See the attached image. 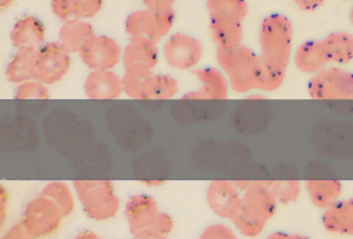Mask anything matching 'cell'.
<instances>
[{
  "mask_svg": "<svg viewBox=\"0 0 353 239\" xmlns=\"http://www.w3.org/2000/svg\"><path fill=\"white\" fill-rule=\"evenodd\" d=\"M278 203L272 181H252L243 191L241 209L232 218V222L243 236H259L276 214Z\"/></svg>",
  "mask_w": 353,
  "mask_h": 239,
  "instance_id": "cell-1",
  "label": "cell"
},
{
  "mask_svg": "<svg viewBox=\"0 0 353 239\" xmlns=\"http://www.w3.org/2000/svg\"><path fill=\"white\" fill-rule=\"evenodd\" d=\"M260 59L266 69L286 74L292 55L293 26L287 16L272 14L259 30Z\"/></svg>",
  "mask_w": 353,
  "mask_h": 239,
  "instance_id": "cell-2",
  "label": "cell"
},
{
  "mask_svg": "<svg viewBox=\"0 0 353 239\" xmlns=\"http://www.w3.org/2000/svg\"><path fill=\"white\" fill-rule=\"evenodd\" d=\"M216 57L233 92L245 94L257 90L262 67L259 54L241 44L233 48L216 47Z\"/></svg>",
  "mask_w": 353,
  "mask_h": 239,
  "instance_id": "cell-3",
  "label": "cell"
},
{
  "mask_svg": "<svg viewBox=\"0 0 353 239\" xmlns=\"http://www.w3.org/2000/svg\"><path fill=\"white\" fill-rule=\"evenodd\" d=\"M76 194L84 214L94 220L114 218L121 207V200L114 185L109 180H75Z\"/></svg>",
  "mask_w": 353,
  "mask_h": 239,
  "instance_id": "cell-4",
  "label": "cell"
},
{
  "mask_svg": "<svg viewBox=\"0 0 353 239\" xmlns=\"http://www.w3.org/2000/svg\"><path fill=\"white\" fill-rule=\"evenodd\" d=\"M174 20L173 8H146L130 14L125 30L130 38L146 39L158 44L170 32Z\"/></svg>",
  "mask_w": 353,
  "mask_h": 239,
  "instance_id": "cell-5",
  "label": "cell"
},
{
  "mask_svg": "<svg viewBox=\"0 0 353 239\" xmlns=\"http://www.w3.org/2000/svg\"><path fill=\"white\" fill-rule=\"evenodd\" d=\"M63 218L57 204L42 195L28 202L22 214L21 222L30 238H42L55 234L61 228Z\"/></svg>",
  "mask_w": 353,
  "mask_h": 239,
  "instance_id": "cell-6",
  "label": "cell"
},
{
  "mask_svg": "<svg viewBox=\"0 0 353 239\" xmlns=\"http://www.w3.org/2000/svg\"><path fill=\"white\" fill-rule=\"evenodd\" d=\"M310 96L318 101H352L353 74L341 67H326L312 76Z\"/></svg>",
  "mask_w": 353,
  "mask_h": 239,
  "instance_id": "cell-7",
  "label": "cell"
},
{
  "mask_svg": "<svg viewBox=\"0 0 353 239\" xmlns=\"http://www.w3.org/2000/svg\"><path fill=\"white\" fill-rule=\"evenodd\" d=\"M82 63L92 71L112 70L123 59L121 46L114 39L94 34L79 51Z\"/></svg>",
  "mask_w": 353,
  "mask_h": 239,
  "instance_id": "cell-8",
  "label": "cell"
},
{
  "mask_svg": "<svg viewBox=\"0 0 353 239\" xmlns=\"http://www.w3.org/2000/svg\"><path fill=\"white\" fill-rule=\"evenodd\" d=\"M38 80L53 85L67 76L71 67V52L61 42H51L38 50Z\"/></svg>",
  "mask_w": 353,
  "mask_h": 239,
  "instance_id": "cell-9",
  "label": "cell"
},
{
  "mask_svg": "<svg viewBox=\"0 0 353 239\" xmlns=\"http://www.w3.org/2000/svg\"><path fill=\"white\" fill-rule=\"evenodd\" d=\"M201 43L185 34H174L164 45V57L169 65L177 70L195 67L202 57Z\"/></svg>",
  "mask_w": 353,
  "mask_h": 239,
  "instance_id": "cell-10",
  "label": "cell"
},
{
  "mask_svg": "<svg viewBox=\"0 0 353 239\" xmlns=\"http://www.w3.org/2000/svg\"><path fill=\"white\" fill-rule=\"evenodd\" d=\"M206 199L214 214L232 220L241 209L243 196L232 181L214 180L206 189Z\"/></svg>",
  "mask_w": 353,
  "mask_h": 239,
  "instance_id": "cell-11",
  "label": "cell"
},
{
  "mask_svg": "<svg viewBox=\"0 0 353 239\" xmlns=\"http://www.w3.org/2000/svg\"><path fill=\"white\" fill-rule=\"evenodd\" d=\"M193 74L199 80L201 87L196 92H188L183 96V100H226L230 84L224 72L216 67H205L195 70Z\"/></svg>",
  "mask_w": 353,
  "mask_h": 239,
  "instance_id": "cell-12",
  "label": "cell"
},
{
  "mask_svg": "<svg viewBox=\"0 0 353 239\" xmlns=\"http://www.w3.org/2000/svg\"><path fill=\"white\" fill-rule=\"evenodd\" d=\"M84 92L90 100L109 101L123 92V80L112 70H97L86 77Z\"/></svg>",
  "mask_w": 353,
  "mask_h": 239,
  "instance_id": "cell-13",
  "label": "cell"
},
{
  "mask_svg": "<svg viewBox=\"0 0 353 239\" xmlns=\"http://www.w3.org/2000/svg\"><path fill=\"white\" fill-rule=\"evenodd\" d=\"M125 214L130 231L135 236L140 231L150 227L160 211L154 198L148 195H135L128 201Z\"/></svg>",
  "mask_w": 353,
  "mask_h": 239,
  "instance_id": "cell-14",
  "label": "cell"
},
{
  "mask_svg": "<svg viewBox=\"0 0 353 239\" xmlns=\"http://www.w3.org/2000/svg\"><path fill=\"white\" fill-rule=\"evenodd\" d=\"M321 222L327 232L353 236V197L338 200L324 209Z\"/></svg>",
  "mask_w": 353,
  "mask_h": 239,
  "instance_id": "cell-15",
  "label": "cell"
},
{
  "mask_svg": "<svg viewBox=\"0 0 353 239\" xmlns=\"http://www.w3.org/2000/svg\"><path fill=\"white\" fill-rule=\"evenodd\" d=\"M44 23L34 16L18 20L11 32V41L17 50L39 49L45 40Z\"/></svg>",
  "mask_w": 353,
  "mask_h": 239,
  "instance_id": "cell-16",
  "label": "cell"
},
{
  "mask_svg": "<svg viewBox=\"0 0 353 239\" xmlns=\"http://www.w3.org/2000/svg\"><path fill=\"white\" fill-rule=\"evenodd\" d=\"M294 65L301 73L315 75L330 65L322 40L301 43L294 51Z\"/></svg>",
  "mask_w": 353,
  "mask_h": 239,
  "instance_id": "cell-17",
  "label": "cell"
},
{
  "mask_svg": "<svg viewBox=\"0 0 353 239\" xmlns=\"http://www.w3.org/2000/svg\"><path fill=\"white\" fill-rule=\"evenodd\" d=\"M103 0H52L51 9L63 21L96 17L102 9Z\"/></svg>",
  "mask_w": 353,
  "mask_h": 239,
  "instance_id": "cell-18",
  "label": "cell"
},
{
  "mask_svg": "<svg viewBox=\"0 0 353 239\" xmlns=\"http://www.w3.org/2000/svg\"><path fill=\"white\" fill-rule=\"evenodd\" d=\"M39 49L18 50L13 59L8 63L6 70L7 79L12 83L21 84L30 80L38 79Z\"/></svg>",
  "mask_w": 353,
  "mask_h": 239,
  "instance_id": "cell-19",
  "label": "cell"
},
{
  "mask_svg": "<svg viewBox=\"0 0 353 239\" xmlns=\"http://www.w3.org/2000/svg\"><path fill=\"white\" fill-rule=\"evenodd\" d=\"M158 61V44L146 39L131 38L123 53L125 67L143 65L154 69Z\"/></svg>",
  "mask_w": 353,
  "mask_h": 239,
  "instance_id": "cell-20",
  "label": "cell"
},
{
  "mask_svg": "<svg viewBox=\"0 0 353 239\" xmlns=\"http://www.w3.org/2000/svg\"><path fill=\"white\" fill-rule=\"evenodd\" d=\"M330 63L345 65L353 61V34L336 32L322 39Z\"/></svg>",
  "mask_w": 353,
  "mask_h": 239,
  "instance_id": "cell-21",
  "label": "cell"
},
{
  "mask_svg": "<svg viewBox=\"0 0 353 239\" xmlns=\"http://www.w3.org/2000/svg\"><path fill=\"white\" fill-rule=\"evenodd\" d=\"M152 69L143 65L125 67L123 78V92L135 100L146 101L148 86L154 77Z\"/></svg>",
  "mask_w": 353,
  "mask_h": 239,
  "instance_id": "cell-22",
  "label": "cell"
},
{
  "mask_svg": "<svg viewBox=\"0 0 353 239\" xmlns=\"http://www.w3.org/2000/svg\"><path fill=\"white\" fill-rule=\"evenodd\" d=\"M94 34L92 24L84 20L65 21L59 30V42L71 53H79L88 39Z\"/></svg>",
  "mask_w": 353,
  "mask_h": 239,
  "instance_id": "cell-23",
  "label": "cell"
},
{
  "mask_svg": "<svg viewBox=\"0 0 353 239\" xmlns=\"http://www.w3.org/2000/svg\"><path fill=\"white\" fill-rule=\"evenodd\" d=\"M305 189L314 206L326 209L338 201L343 187L339 180H307Z\"/></svg>",
  "mask_w": 353,
  "mask_h": 239,
  "instance_id": "cell-24",
  "label": "cell"
},
{
  "mask_svg": "<svg viewBox=\"0 0 353 239\" xmlns=\"http://www.w3.org/2000/svg\"><path fill=\"white\" fill-rule=\"evenodd\" d=\"M210 20L243 23L248 15L247 0H206Z\"/></svg>",
  "mask_w": 353,
  "mask_h": 239,
  "instance_id": "cell-25",
  "label": "cell"
},
{
  "mask_svg": "<svg viewBox=\"0 0 353 239\" xmlns=\"http://www.w3.org/2000/svg\"><path fill=\"white\" fill-rule=\"evenodd\" d=\"M210 34L216 47L233 48L241 44L243 38V23L224 20H210Z\"/></svg>",
  "mask_w": 353,
  "mask_h": 239,
  "instance_id": "cell-26",
  "label": "cell"
},
{
  "mask_svg": "<svg viewBox=\"0 0 353 239\" xmlns=\"http://www.w3.org/2000/svg\"><path fill=\"white\" fill-rule=\"evenodd\" d=\"M42 195L47 196L61 208L63 216H71L75 210V198L67 183L63 181H52L43 189Z\"/></svg>",
  "mask_w": 353,
  "mask_h": 239,
  "instance_id": "cell-27",
  "label": "cell"
},
{
  "mask_svg": "<svg viewBox=\"0 0 353 239\" xmlns=\"http://www.w3.org/2000/svg\"><path fill=\"white\" fill-rule=\"evenodd\" d=\"M179 82L170 75H154L148 86L146 101L170 100L179 92Z\"/></svg>",
  "mask_w": 353,
  "mask_h": 239,
  "instance_id": "cell-28",
  "label": "cell"
},
{
  "mask_svg": "<svg viewBox=\"0 0 353 239\" xmlns=\"http://www.w3.org/2000/svg\"><path fill=\"white\" fill-rule=\"evenodd\" d=\"M174 222L169 214L160 212L152 225L135 235L136 238L157 239L165 238L172 232Z\"/></svg>",
  "mask_w": 353,
  "mask_h": 239,
  "instance_id": "cell-29",
  "label": "cell"
},
{
  "mask_svg": "<svg viewBox=\"0 0 353 239\" xmlns=\"http://www.w3.org/2000/svg\"><path fill=\"white\" fill-rule=\"evenodd\" d=\"M15 98L18 101H48L50 92L44 82L38 79L30 80L18 85Z\"/></svg>",
  "mask_w": 353,
  "mask_h": 239,
  "instance_id": "cell-30",
  "label": "cell"
},
{
  "mask_svg": "<svg viewBox=\"0 0 353 239\" xmlns=\"http://www.w3.org/2000/svg\"><path fill=\"white\" fill-rule=\"evenodd\" d=\"M272 187L279 203H293L301 195V185L297 180L272 181Z\"/></svg>",
  "mask_w": 353,
  "mask_h": 239,
  "instance_id": "cell-31",
  "label": "cell"
},
{
  "mask_svg": "<svg viewBox=\"0 0 353 239\" xmlns=\"http://www.w3.org/2000/svg\"><path fill=\"white\" fill-rule=\"evenodd\" d=\"M285 78H286V74L279 73V72L266 69V67L262 65L257 90H261V92H274V90H279L282 86V84L284 83Z\"/></svg>",
  "mask_w": 353,
  "mask_h": 239,
  "instance_id": "cell-32",
  "label": "cell"
},
{
  "mask_svg": "<svg viewBox=\"0 0 353 239\" xmlns=\"http://www.w3.org/2000/svg\"><path fill=\"white\" fill-rule=\"evenodd\" d=\"M201 238L205 239H234V231L230 227L223 224L210 225L202 232Z\"/></svg>",
  "mask_w": 353,
  "mask_h": 239,
  "instance_id": "cell-33",
  "label": "cell"
},
{
  "mask_svg": "<svg viewBox=\"0 0 353 239\" xmlns=\"http://www.w3.org/2000/svg\"><path fill=\"white\" fill-rule=\"evenodd\" d=\"M325 1L326 0H294V3L301 12L312 13L319 10Z\"/></svg>",
  "mask_w": 353,
  "mask_h": 239,
  "instance_id": "cell-34",
  "label": "cell"
},
{
  "mask_svg": "<svg viewBox=\"0 0 353 239\" xmlns=\"http://www.w3.org/2000/svg\"><path fill=\"white\" fill-rule=\"evenodd\" d=\"M5 238L10 239H23L30 238L28 231H26V227L23 226L21 222L19 224L14 225L13 227L9 229L7 234L5 235Z\"/></svg>",
  "mask_w": 353,
  "mask_h": 239,
  "instance_id": "cell-35",
  "label": "cell"
},
{
  "mask_svg": "<svg viewBox=\"0 0 353 239\" xmlns=\"http://www.w3.org/2000/svg\"><path fill=\"white\" fill-rule=\"evenodd\" d=\"M8 202H9V194L3 185L0 189V224H5L6 216L8 211Z\"/></svg>",
  "mask_w": 353,
  "mask_h": 239,
  "instance_id": "cell-36",
  "label": "cell"
},
{
  "mask_svg": "<svg viewBox=\"0 0 353 239\" xmlns=\"http://www.w3.org/2000/svg\"><path fill=\"white\" fill-rule=\"evenodd\" d=\"M146 8H173L176 0H140Z\"/></svg>",
  "mask_w": 353,
  "mask_h": 239,
  "instance_id": "cell-37",
  "label": "cell"
},
{
  "mask_svg": "<svg viewBox=\"0 0 353 239\" xmlns=\"http://www.w3.org/2000/svg\"><path fill=\"white\" fill-rule=\"evenodd\" d=\"M268 237H270V238H303V237L299 236V235L283 234V233H274V235Z\"/></svg>",
  "mask_w": 353,
  "mask_h": 239,
  "instance_id": "cell-38",
  "label": "cell"
},
{
  "mask_svg": "<svg viewBox=\"0 0 353 239\" xmlns=\"http://www.w3.org/2000/svg\"><path fill=\"white\" fill-rule=\"evenodd\" d=\"M78 238H98L96 234L92 231H84L81 234L78 235Z\"/></svg>",
  "mask_w": 353,
  "mask_h": 239,
  "instance_id": "cell-39",
  "label": "cell"
},
{
  "mask_svg": "<svg viewBox=\"0 0 353 239\" xmlns=\"http://www.w3.org/2000/svg\"><path fill=\"white\" fill-rule=\"evenodd\" d=\"M14 1H15V0H0V9L5 11L8 8H10L13 5Z\"/></svg>",
  "mask_w": 353,
  "mask_h": 239,
  "instance_id": "cell-40",
  "label": "cell"
},
{
  "mask_svg": "<svg viewBox=\"0 0 353 239\" xmlns=\"http://www.w3.org/2000/svg\"><path fill=\"white\" fill-rule=\"evenodd\" d=\"M249 98H250V100H253V101H255V100L261 101V100H264V98H264L263 96H261V94H253V96H250Z\"/></svg>",
  "mask_w": 353,
  "mask_h": 239,
  "instance_id": "cell-41",
  "label": "cell"
},
{
  "mask_svg": "<svg viewBox=\"0 0 353 239\" xmlns=\"http://www.w3.org/2000/svg\"><path fill=\"white\" fill-rule=\"evenodd\" d=\"M349 18H350L351 24L353 25V6L352 8H351L350 14H349Z\"/></svg>",
  "mask_w": 353,
  "mask_h": 239,
  "instance_id": "cell-42",
  "label": "cell"
},
{
  "mask_svg": "<svg viewBox=\"0 0 353 239\" xmlns=\"http://www.w3.org/2000/svg\"><path fill=\"white\" fill-rule=\"evenodd\" d=\"M346 1H351V0H346Z\"/></svg>",
  "mask_w": 353,
  "mask_h": 239,
  "instance_id": "cell-43",
  "label": "cell"
}]
</instances>
